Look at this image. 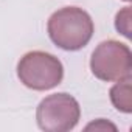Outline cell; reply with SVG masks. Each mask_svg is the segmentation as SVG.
I'll return each mask as SVG.
<instances>
[{"label": "cell", "mask_w": 132, "mask_h": 132, "mask_svg": "<svg viewBox=\"0 0 132 132\" xmlns=\"http://www.w3.org/2000/svg\"><path fill=\"white\" fill-rule=\"evenodd\" d=\"M86 130H95V132H107V130H112V132H115L117 130V126L112 124L110 121L101 118V120H96V121L87 124L86 126Z\"/></svg>", "instance_id": "7"}, {"label": "cell", "mask_w": 132, "mask_h": 132, "mask_svg": "<svg viewBox=\"0 0 132 132\" xmlns=\"http://www.w3.org/2000/svg\"><path fill=\"white\" fill-rule=\"evenodd\" d=\"M81 117L78 101L67 93H54L40 101L36 112L37 124L45 132L72 130Z\"/></svg>", "instance_id": "3"}, {"label": "cell", "mask_w": 132, "mask_h": 132, "mask_svg": "<svg viewBox=\"0 0 132 132\" xmlns=\"http://www.w3.org/2000/svg\"><path fill=\"white\" fill-rule=\"evenodd\" d=\"M126 2H129V0H126Z\"/></svg>", "instance_id": "8"}, {"label": "cell", "mask_w": 132, "mask_h": 132, "mask_svg": "<svg viewBox=\"0 0 132 132\" xmlns=\"http://www.w3.org/2000/svg\"><path fill=\"white\" fill-rule=\"evenodd\" d=\"M17 76L28 89L42 92L61 84L64 78V67L61 61L50 53L30 51L19 61Z\"/></svg>", "instance_id": "2"}, {"label": "cell", "mask_w": 132, "mask_h": 132, "mask_svg": "<svg viewBox=\"0 0 132 132\" xmlns=\"http://www.w3.org/2000/svg\"><path fill=\"white\" fill-rule=\"evenodd\" d=\"M92 73L101 81H120L130 76L132 54L127 45L117 40L100 44L90 59Z\"/></svg>", "instance_id": "4"}, {"label": "cell", "mask_w": 132, "mask_h": 132, "mask_svg": "<svg viewBox=\"0 0 132 132\" xmlns=\"http://www.w3.org/2000/svg\"><path fill=\"white\" fill-rule=\"evenodd\" d=\"M48 36L62 50L75 51L89 44L93 36V20L81 8L67 6L48 19Z\"/></svg>", "instance_id": "1"}, {"label": "cell", "mask_w": 132, "mask_h": 132, "mask_svg": "<svg viewBox=\"0 0 132 132\" xmlns=\"http://www.w3.org/2000/svg\"><path fill=\"white\" fill-rule=\"evenodd\" d=\"M130 16H132V10L130 6H126L117 14V19H115L117 31L126 37H130Z\"/></svg>", "instance_id": "6"}, {"label": "cell", "mask_w": 132, "mask_h": 132, "mask_svg": "<svg viewBox=\"0 0 132 132\" xmlns=\"http://www.w3.org/2000/svg\"><path fill=\"white\" fill-rule=\"evenodd\" d=\"M110 101L112 104L124 113L132 112V86L130 76L117 81V84L110 89Z\"/></svg>", "instance_id": "5"}]
</instances>
